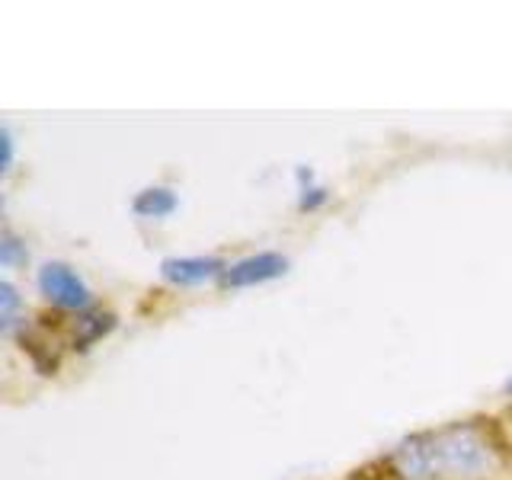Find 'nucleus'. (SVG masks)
I'll list each match as a JSON object with an SVG mask.
<instances>
[{
	"label": "nucleus",
	"instance_id": "obj_3",
	"mask_svg": "<svg viewBox=\"0 0 512 480\" xmlns=\"http://www.w3.org/2000/svg\"><path fill=\"white\" fill-rule=\"evenodd\" d=\"M288 272V260L282 253H253V256H244V260L237 263H228L224 269L221 282L228 288H253V285H263V282H272Z\"/></svg>",
	"mask_w": 512,
	"mask_h": 480
},
{
	"label": "nucleus",
	"instance_id": "obj_2",
	"mask_svg": "<svg viewBox=\"0 0 512 480\" xmlns=\"http://www.w3.org/2000/svg\"><path fill=\"white\" fill-rule=\"evenodd\" d=\"M36 285L45 301H52L55 308H64V311H87L90 301H93V292L90 285L77 276V269L68 266V263H42L39 276H36Z\"/></svg>",
	"mask_w": 512,
	"mask_h": 480
},
{
	"label": "nucleus",
	"instance_id": "obj_5",
	"mask_svg": "<svg viewBox=\"0 0 512 480\" xmlns=\"http://www.w3.org/2000/svg\"><path fill=\"white\" fill-rule=\"evenodd\" d=\"M228 263L221 256H170L160 263V276L173 285H202L215 276H224Z\"/></svg>",
	"mask_w": 512,
	"mask_h": 480
},
{
	"label": "nucleus",
	"instance_id": "obj_8",
	"mask_svg": "<svg viewBox=\"0 0 512 480\" xmlns=\"http://www.w3.org/2000/svg\"><path fill=\"white\" fill-rule=\"evenodd\" d=\"M20 292L13 288V282H0V333L13 336L16 314H20Z\"/></svg>",
	"mask_w": 512,
	"mask_h": 480
},
{
	"label": "nucleus",
	"instance_id": "obj_12",
	"mask_svg": "<svg viewBox=\"0 0 512 480\" xmlns=\"http://www.w3.org/2000/svg\"><path fill=\"white\" fill-rule=\"evenodd\" d=\"M506 394H512V378L506 381Z\"/></svg>",
	"mask_w": 512,
	"mask_h": 480
},
{
	"label": "nucleus",
	"instance_id": "obj_4",
	"mask_svg": "<svg viewBox=\"0 0 512 480\" xmlns=\"http://www.w3.org/2000/svg\"><path fill=\"white\" fill-rule=\"evenodd\" d=\"M394 468L404 480H436V471H432V439L429 432H416V436H407L394 448Z\"/></svg>",
	"mask_w": 512,
	"mask_h": 480
},
{
	"label": "nucleus",
	"instance_id": "obj_10",
	"mask_svg": "<svg viewBox=\"0 0 512 480\" xmlns=\"http://www.w3.org/2000/svg\"><path fill=\"white\" fill-rule=\"evenodd\" d=\"M327 202V189H320V186H301V208H317V205H324Z\"/></svg>",
	"mask_w": 512,
	"mask_h": 480
},
{
	"label": "nucleus",
	"instance_id": "obj_11",
	"mask_svg": "<svg viewBox=\"0 0 512 480\" xmlns=\"http://www.w3.org/2000/svg\"><path fill=\"white\" fill-rule=\"evenodd\" d=\"M0 151H4V157H0V170L7 173L13 167V135H10V128L0 132Z\"/></svg>",
	"mask_w": 512,
	"mask_h": 480
},
{
	"label": "nucleus",
	"instance_id": "obj_7",
	"mask_svg": "<svg viewBox=\"0 0 512 480\" xmlns=\"http://www.w3.org/2000/svg\"><path fill=\"white\" fill-rule=\"evenodd\" d=\"M176 208H180V199H176V192L167 186H148L132 199V212L138 218H167Z\"/></svg>",
	"mask_w": 512,
	"mask_h": 480
},
{
	"label": "nucleus",
	"instance_id": "obj_9",
	"mask_svg": "<svg viewBox=\"0 0 512 480\" xmlns=\"http://www.w3.org/2000/svg\"><path fill=\"white\" fill-rule=\"evenodd\" d=\"M26 260H29V250H26L23 240L13 231L0 234V263H4L7 269H13V266H26Z\"/></svg>",
	"mask_w": 512,
	"mask_h": 480
},
{
	"label": "nucleus",
	"instance_id": "obj_6",
	"mask_svg": "<svg viewBox=\"0 0 512 480\" xmlns=\"http://www.w3.org/2000/svg\"><path fill=\"white\" fill-rule=\"evenodd\" d=\"M112 330H116V314H109V311H80L74 333H71V343H74V349H90L93 343H100L103 336H109Z\"/></svg>",
	"mask_w": 512,
	"mask_h": 480
},
{
	"label": "nucleus",
	"instance_id": "obj_1",
	"mask_svg": "<svg viewBox=\"0 0 512 480\" xmlns=\"http://www.w3.org/2000/svg\"><path fill=\"white\" fill-rule=\"evenodd\" d=\"M429 439L436 480H484L493 471V448L474 423H448Z\"/></svg>",
	"mask_w": 512,
	"mask_h": 480
}]
</instances>
